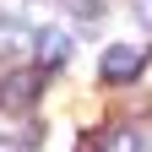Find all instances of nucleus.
Here are the masks:
<instances>
[{
	"label": "nucleus",
	"mask_w": 152,
	"mask_h": 152,
	"mask_svg": "<svg viewBox=\"0 0 152 152\" xmlns=\"http://www.w3.org/2000/svg\"><path fill=\"white\" fill-rule=\"evenodd\" d=\"M38 92H44V76L33 65H22V71H11L0 82V109L6 114H27V109H38Z\"/></svg>",
	"instance_id": "1"
},
{
	"label": "nucleus",
	"mask_w": 152,
	"mask_h": 152,
	"mask_svg": "<svg viewBox=\"0 0 152 152\" xmlns=\"http://www.w3.org/2000/svg\"><path fill=\"white\" fill-rule=\"evenodd\" d=\"M141 65H147V49H141V44H109V49H103L98 76H103L109 87H120V82H136Z\"/></svg>",
	"instance_id": "2"
},
{
	"label": "nucleus",
	"mask_w": 152,
	"mask_h": 152,
	"mask_svg": "<svg viewBox=\"0 0 152 152\" xmlns=\"http://www.w3.org/2000/svg\"><path fill=\"white\" fill-rule=\"evenodd\" d=\"M33 54H38V71L65 65V60H71V33H60V27H38V33H33Z\"/></svg>",
	"instance_id": "3"
},
{
	"label": "nucleus",
	"mask_w": 152,
	"mask_h": 152,
	"mask_svg": "<svg viewBox=\"0 0 152 152\" xmlns=\"http://www.w3.org/2000/svg\"><path fill=\"white\" fill-rule=\"evenodd\" d=\"M22 54H33V27L0 16V60H22Z\"/></svg>",
	"instance_id": "4"
},
{
	"label": "nucleus",
	"mask_w": 152,
	"mask_h": 152,
	"mask_svg": "<svg viewBox=\"0 0 152 152\" xmlns=\"http://www.w3.org/2000/svg\"><path fill=\"white\" fill-rule=\"evenodd\" d=\"M38 141H44V130L38 125H16L0 136V152H38Z\"/></svg>",
	"instance_id": "5"
},
{
	"label": "nucleus",
	"mask_w": 152,
	"mask_h": 152,
	"mask_svg": "<svg viewBox=\"0 0 152 152\" xmlns=\"http://www.w3.org/2000/svg\"><path fill=\"white\" fill-rule=\"evenodd\" d=\"M98 152H141V141H136L130 125H109L103 136H98Z\"/></svg>",
	"instance_id": "6"
},
{
	"label": "nucleus",
	"mask_w": 152,
	"mask_h": 152,
	"mask_svg": "<svg viewBox=\"0 0 152 152\" xmlns=\"http://www.w3.org/2000/svg\"><path fill=\"white\" fill-rule=\"evenodd\" d=\"M65 11L82 16V22H98V16H103V0H65Z\"/></svg>",
	"instance_id": "7"
}]
</instances>
